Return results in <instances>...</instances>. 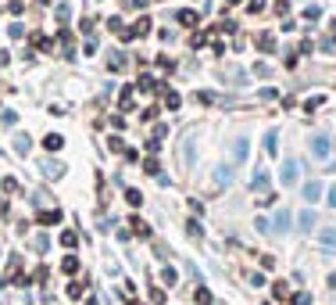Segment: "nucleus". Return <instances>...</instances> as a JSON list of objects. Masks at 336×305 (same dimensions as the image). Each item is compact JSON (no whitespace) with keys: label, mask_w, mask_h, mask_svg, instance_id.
Here are the masks:
<instances>
[{"label":"nucleus","mask_w":336,"mask_h":305,"mask_svg":"<svg viewBox=\"0 0 336 305\" xmlns=\"http://www.w3.org/2000/svg\"><path fill=\"white\" fill-rule=\"evenodd\" d=\"M61 270H65L68 277H75V273H79V258H75V255H65V262H61Z\"/></svg>","instance_id":"obj_13"},{"label":"nucleus","mask_w":336,"mask_h":305,"mask_svg":"<svg viewBox=\"0 0 336 305\" xmlns=\"http://www.w3.org/2000/svg\"><path fill=\"white\" fill-rule=\"evenodd\" d=\"M297 176H301V162H297V158H286V162H283V172H279L283 187H293V183H297Z\"/></svg>","instance_id":"obj_1"},{"label":"nucleus","mask_w":336,"mask_h":305,"mask_svg":"<svg viewBox=\"0 0 336 305\" xmlns=\"http://www.w3.org/2000/svg\"><path fill=\"white\" fill-rule=\"evenodd\" d=\"M272 230H275V234H286V230H290V208H279V212H275Z\"/></svg>","instance_id":"obj_3"},{"label":"nucleus","mask_w":336,"mask_h":305,"mask_svg":"<svg viewBox=\"0 0 336 305\" xmlns=\"http://www.w3.org/2000/svg\"><path fill=\"white\" fill-rule=\"evenodd\" d=\"M179 104H183V97H179L176 90H164V108H168V111H176Z\"/></svg>","instance_id":"obj_12"},{"label":"nucleus","mask_w":336,"mask_h":305,"mask_svg":"<svg viewBox=\"0 0 336 305\" xmlns=\"http://www.w3.org/2000/svg\"><path fill=\"white\" fill-rule=\"evenodd\" d=\"M325 201H329V205L336 208V187H329V194H325Z\"/></svg>","instance_id":"obj_35"},{"label":"nucleus","mask_w":336,"mask_h":305,"mask_svg":"<svg viewBox=\"0 0 336 305\" xmlns=\"http://www.w3.org/2000/svg\"><path fill=\"white\" fill-rule=\"evenodd\" d=\"M318 198H322V183H318V180H311V183L304 187V201H308V205H315Z\"/></svg>","instance_id":"obj_4"},{"label":"nucleus","mask_w":336,"mask_h":305,"mask_svg":"<svg viewBox=\"0 0 336 305\" xmlns=\"http://www.w3.org/2000/svg\"><path fill=\"white\" fill-rule=\"evenodd\" d=\"M179 277H176V270H161V284H168V287H172Z\"/></svg>","instance_id":"obj_23"},{"label":"nucleus","mask_w":336,"mask_h":305,"mask_svg":"<svg viewBox=\"0 0 336 305\" xmlns=\"http://www.w3.org/2000/svg\"><path fill=\"white\" fill-rule=\"evenodd\" d=\"M29 147H32V140H29L25 133H18V137H15V151H18V155H25Z\"/></svg>","instance_id":"obj_16"},{"label":"nucleus","mask_w":336,"mask_h":305,"mask_svg":"<svg viewBox=\"0 0 336 305\" xmlns=\"http://www.w3.org/2000/svg\"><path fill=\"white\" fill-rule=\"evenodd\" d=\"M229 180H233V169L229 165H218L215 169V187H229Z\"/></svg>","instance_id":"obj_7"},{"label":"nucleus","mask_w":336,"mask_h":305,"mask_svg":"<svg viewBox=\"0 0 336 305\" xmlns=\"http://www.w3.org/2000/svg\"><path fill=\"white\" fill-rule=\"evenodd\" d=\"M143 169H147L150 176H157V158H147V162H143Z\"/></svg>","instance_id":"obj_31"},{"label":"nucleus","mask_w":336,"mask_h":305,"mask_svg":"<svg viewBox=\"0 0 336 305\" xmlns=\"http://www.w3.org/2000/svg\"><path fill=\"white\" fill-rule=\"evenodd\" d=\"M68 15H72V11H68V4H61V8H58V22H68Z\"/></svg>","instance_id":"obj_33"},{"label":"nucleus","mask_w":336,"mask_h":305,"mask_svg":"<svg viewBox=\"0 0 336 305\" xmlns=\"http://www.w3.org/2000/svg\"><path fill=\"white\" fill-rule=\"evenodd\" d=\"M0 119H4V126H15V122H18V115H15V111H4Z\"/></svg>","instance_id":"obj_32"},{"label":"nucleus","mask_w":336,"mask_h":305,"mask_svg":"<svg viewBox=\"0 0 336 305\" xmlns=\"http://www.w3.org/2000/svg\"><path fill=\"white\" fill-rule=\"evenodd\" d=\"M329 147H332V140H329L325 133H315V137H311V155H315V158H329Z\"/></svg>","instance_id":"obj_2"},{"label":"nucleus","mask_w":336,"mask_h":305,"mask_svg":"<svg viewBox=\"0 0 336 305\" xmlns=\"http://www.w3.org/2000/svg\"><path fill=\"white\" fill-rule=\"evenodd\" d=\"M0 212H4V201H0Z\"/></svg>","instance_id":"obj_36"},{"label":"nucleus","mask_w":336,"mask_h":305,"mask_svg":"<svg viewBox=\"0 0 336 305\" xmlns=\"http://www.w3.org/2000/svg\"><path fill=\"white\" fill-rule=\"evenodd\" d=\"M133 230H136L140 237H150V226H147V223H143L140 215H133Z\"/></svg>","instance_id":"obj_18"},{"label":"nucleus","mask_w":336,"mask_h":305,"mask_svg":"<svg viewBox=\"0 0 336 305\" xmlns=\"http://www.w3.org/2000/svg\"><path fill=\"white\" fill-rule=\"evenodd\" d=\"M193 298H197V305H211V291H207V287H197Z\"/></svg>","instance_id":"obj_19"},{"label":"nucleus","mask_w":336,"mask_h":305,"mask_svg":"<svg viewBox=\"0 0 336 305\" xmlns=\"http://www.w3.org/2000/svg\"><path fill=\"white\" fill-rule=\"evenodd\" d=\"M43 4H47V0H43Z\"/></svg>","instance_id":"obj_37"},{"label":"nucleus","mask_w":336,"mask_h":305,"mask_svg":"<svg viewBox=\"0 0 336 305\" xmlns=\"http://www.w3.org/2000/svg\"><path fill=\"white\" fill-rule=\"evenodd\" d=\"M247 151H250V144L240 137V140H236V147H233V162H236V165H240V162H247Z\"/></svg>","instance_id":"obj_5"},{"label":"nucleus","mask_w":336,"mask_h":305,"mask_svg":"<svg viewBox=\"0 0 336 305\" xmlns=\"http://www.w3.org/2000/svg\"><path fill=\"white\" fill-rule=\"evenodd\" d=\"M8 32H11V36H15V40H22V36H25V29H22V22H15V25H11V29H8Z\"/></svg>","instance_id":"obj_30"},{"label":"nucleus","mask_w":336,"mask_h":305,"mask_svg":"<svg viewBox=\"0 0 336 305\" xmlns=\"http://www.w3.org/2000/svg\"><path fill=\"white\" fill-rule=\"evenodd\" d=\"M254 187H258V190H265V187H268V176H265V172H261V169H258V172H254Z\"/></svg>","instance_id":"obj_25"},{"label":"nucleus","mask_w":336,"mask_h":305,"mask_svg":"<svg viewBox=\"0 0 336 305\" xmlns=\"http://www.w3.org/2000/svg\"><path fill=\"white\" fill-rule=\"evenodd\" d=\"M318 241H322L325 248H336V226H325V230L318 234Z\"/></svg>","instance_id":"obj_11"},{"label":"nucleus","mask_w":336,"mask_h":305,"mask_svg":"<svg viewBox=\"0 0 336 305\" xmlns=\"http://www.w3.org/2000/svg\"><path fill=\"white\" fill-rule=\"evenodd\" d=\"M247 11H250V15H258V11H265V0H250V4H247Z\"/></svg>","instance_id":"obj_29"},{"label":"nucleus","mask_w":336,"mask_h":305,"mask_svg":"<svg viewBox=\"0 0 336 305\" xmlns=\"http://www.w3.org/2000/svg\"><path fill=\"white\" fill-rule=\"evenodd\" d=\"M125 201H129V205H143V194H140V190H125Z\"/></svg>","instance_id":"obj_21"},{"label":"nucleus","mask_w":336,"mask_h":305,"mask_svg":"<svg viewBox=\"0 0 336 305\" xmlns=\"http://www.w3.org/2000/svg\"><path fill=\"white\" fill-rule=\"evenodd\" d=\"M304 18H308V22H318V18H322V8H318V4L304 8Z\"/></svg>","instance_id":"obj_22"},{"label":"nucleus","mask_w":336,"mask_h":305,"mask_svg":"<svg viewBox=\"0 0 336 305\" xmlns=\"http://www.w3.org/2000/svg\"><path fill=\"white\" fill-rule=\"evenodd\" d=\"M68 298H82V284H79V280L68 284Z\"/></svg>","instance_id":"obj_26"},{"label":"nucleus","mask_w":336,"mask_h":305,"mask_svg":"<svg viewBox=\"0 0 336 305\" xmlns=\"http://www.w3.org/2000/svg\"><path fill=\"white\" fill-rule=\"evenodd\" d=\"M122 108H133V86L122 90Z\"/></svg>","instance_id":"obj_27"},{"label":"nucleus","mask_w":336,"mask_h":305,"mask_svg":"<svg viewBox=\"0 0 336 305\" xmlns=\"http://www.w3.org/2000/svg\"><path fill=\"white\" fill-rule=\"evenodd\" d=\"M290 301H293V305H308V301H311V298H308V294H304V291H297V294H290Z\"/></svg>","instance_id":"obj_28"},{"label":"nucleus","mask_w":336,"mask_h":305,"mask_svg":"<svg viewBox=\"0 0 336 305\" xmlns=\"http://www.w3.org/2000/svg\"><path fill=\"white\" fill-rule=\"evenodd\" d=\"M176 18H179V25H197V11H190V8H186V11H179Z\"/></svg>","instance_id":"obj_17"},{"label":"nucleus","mask_w":336,"mask_h":305,"mask_svg":"<svg viewBox=\"0 0 336 305\" xmlns=\"http://www.w3.org/2000/svg\"><path fill=\"white\" fill-rule=\"evenodd\" d=\"M43 172H47V176H58V172H61V165H54V162H47V165H43Z\"/></svg>","instance_id":"obj_34"},{"label":"nucleus","mask_w":336,"mask_h":305,"mask_svg":"<svg viewBox=\"0 0 336 305\" xmlns=\"http://www.w3.org/2000/svg\"><path fill=\"white\" fill-rule=\"evenodd\" d=\"M122 65H125V58H122V54H111V61H107V68H111V72H118Z\"/></svg>","instance_id":"obj_24"},{"label":"nucleus","mask_w":336,"mask_h":305,"mask_svg":"<svg viewBox=\"0 0 336 305\" xmlns=\"http://www.w3.org/2000/svg\"><path fill=\"white\" fill-rule=\"evenodd\" d=\"M265 155H279V140H275V133H265Z\"/></svg>","instance_id":"obj_15"},{"label":"nucleus","mask_w":336,"mask_h":305,"mask_svg":"<svg viewBox=\"0 0 336 305\" xmlns=\"http://www.w3.org/2000/svg\"><path fill=\"white\" fill-rule=\"evenodd\" d=\"M272 298H275V301H286V298H290V284H286V280H275V284H272Z\"/></svg>","instance_id":"obj_8"},{"label":"nucleus","mask_w":336,"mask_h":305,"mask_svg":"<svg viewBox=\"0 0 336 305\" xmlns=\"http://www.w3.org/2000/svg\"><path fill=\"white\" fill-rule=\"evenodd\" d=\"M297 226H301V230L308 234V230H311V226H315V212H311V208H304V212L297 215Z\"/></svg>","instance_id":"obj_10"},{"label":"nucleus","mask_w":336,"mask_h":305,"mask_svg":"<svg viewBox=\"0 0 336 305\" xmlns=\"http://www.w3.org/2000/svg\"><path fill=\"white\" fill-rule=\"evenodd\" d=\"M39 223H43V226L61 223V208H43V212H39Z\"/></svg>","instance_id":"obj_6"},{"label":"nucleus","mask_w":336,"mask_h":305,"mask_svg":"<svg viewBox=\"0 0 336 305\" xmlns=\"http://www.w3.org/2000/svg\"><path fill=\"white\" fill-rule=\"evenodd\" d=\"M61 244H65V248H75V244H79V234H75V230H65V234H61Z\"/></svg>","instance_id":"obj_20"},{"label":"nucleus","mask_w":336,"mask_h":305,"mask_svg":"<svg viewBox=\"0 0 336 305\" xmlns=\"http://www.w3.org/2000/svg\"><path fill=\"white\" fill-rule=\"evenodd\" d=\"M43 147H47V151H61V147H65V137H58V133H50V137L43 140Z\"/></svg>","instance_id":"obj_14"},{"label":"nucleus","mask_w":336,"mask_h":305,"mask_svg":"<svg viewBox=\"0 0 336 305\" xmlns=\"http://www.w3.org/2000/svg\"><path fill=\"white\" fill-rule=\"evenodd\" d=\"M258 51H265V54H272V51H275L272 32H258Z\"/></svg>","instance_id":"obj_9"}]
</instances>
